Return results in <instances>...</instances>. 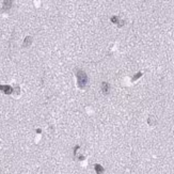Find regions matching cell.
I'll return each mask as SVG.
<instances>
[{"label": "cell", "instance_id": "5b68a950", "mask_svg": "<svg viewBox=\"0 0 174 174\" xmlns=\"http://www.w3.org/2000/svg\"><path fill=\"white\" fill-rule=\"evenodd\" d=\"M31 43H32V38H30V37L26 38L25 39V42H24V46L25 47H29L31 45Z\"/></svg>", "mask_w": 174, "mask_h": 174}, {"label": "cell", "instance_id": "52a82bcc", "mask_svg": "<svg viewBox=\"0 0 174 174\" xmlns=\"http://www.w3.org/2000/svg\"><path fill=\"white\" fill-rule=\"evenodd\" d=\"M111 20H112L113 23H117V20H118V17H117V16H113V17H111Z\"/></svg>", "mask_w": 174, "mask_h": 174}, {"label": "cell", "instance_id": "7a4b0ae2", "mask_svg": "<svg viewBox=\"0 0 174 174\" xmlns=\"http://www.w3.org/2000/svg\"><path fill=\"white\" fill-rule=\"evenodd\" d=\"M109 90H110V86H109V83H108V82H106V81L101 82V91H102V93H104V94H108Z\"/></svg>", "mask_w": 174, "mask_h": 174}, {"label": "cell", "instance_id": "277c9868", "mask_svg": "<svg viewBox=\"0 0 174 174\" xmlns=\"http://www.w3.org/2000/svg\"><path fill=\"white\" fill-rule=\"evenodd\" d=\"M94 169H95V172L97 173V174H101L102 172H104V168H102L100 164H94Z\"/></svg>", "mask_w": 174, "mask_h": 174}, {"label": "cell", "instance_id": "ba28073f", "mask_svg": "<svg viewBox=\"0 0 174 174\" xmlns=\"http://www.w3.org/2000/svg\"><path fill=\"white\" fill-rule=\"evenodd\" d=\"M141 75H142V74H141V73H139V74H138L137 76H135V77H133V78H132V80H136L137 78H139V77H140V76H141Z\"/></svg>", "mask_w": 174, "mask_h": 174}, {"label": "cell", "instance_id": "3957f363", "mask_svg": "<svg viewBox=\"0 0 174 174\" xmlns=\"http://www.w3.org/2000/svg\"><path fill=\"white\" fill-rule=\"evenodd\" d=\"M0 90L3 91L6 94H11L12 93V88L10 86H0Z\"/></svg>", "mask_w": 174, "mask_h": 174}, {"label": "cell", "instance_id": "8992f818", "mask_svg": "<svg viewBox=\"0 0 174 174\" xmlns=\"http://www.w3.org/2000/svg\"><path fill=\"white\" fill-rule=\"evenodd\" d=\"M3 3H4L3 11H7V10H9V9L11 8V6H12V2H11V1H4Z\"/></svg>", "mask_w": 174, "mask_h": 174}, {"label": "cell", "instance_id": "6da1fadb", "mask_svg": "<svg viewBox=\"0 0 174 174\" xmlns=\"http://www.w3.org/2000/svg\"><path fill=\"white\" fill-rule=\"evenodd\" d=\"M76 77H77V83L80 89H83L88 83V76L81 69H78L76 72Z\"/></svg>", "mask_w": 174, "mask_h": 174}]
</instances>
